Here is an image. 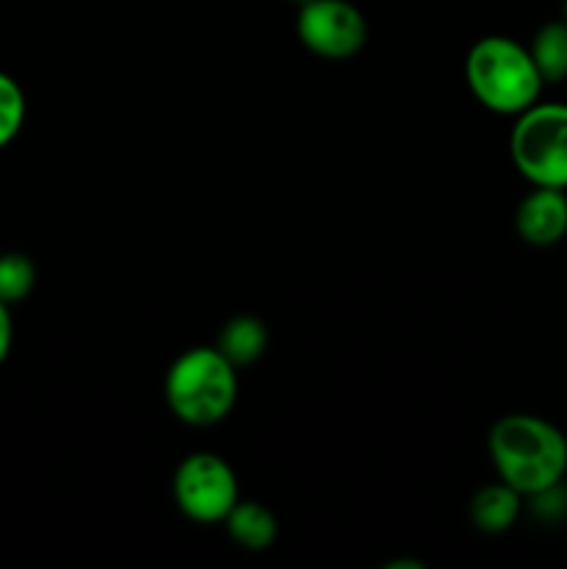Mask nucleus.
<instances>
[{
	"mask_svg": "<svg viewBox=\"0 0 567 569\" xmlns=\"http://www.w3.org/2000/svg\"><path fill=\"white\" fill-rule=\"evenodd\" d=\"M489 456L500 481L528 498L559 487L567 472L565 433L534 415L500 417L489 431Z\"/></svg>",
	"mask_w": 567,
	"mask_h": 569,
	"instance_id": "obj_1",
	"label": "nucleus"
},
{
	"mask_svg": "<svg viewBox=\"0 0 567 569\" xmlns=\"http://www.w3.org/2000/svg\"><path fill=\"white\" fill-rule=\"evenodd\" d=\"M467 83L478 103L498 114H523L537 103L543 76L531 50L509 37H484L467 53Z\"/></svg>",
	"mask_w": 567,
	"mask_h": 569,
	"instance_id": "obj_2",
	"label": "nucleus"
},
{
	"mask_svg": "<svg viewBox=\"0 0 567 569\" xmlns=\"http://www.w3.org/2000/svg\"><path fill=\"white\" fill-rule=\"evenodd\" d=\"M167 403L189 426H215L237 400V367L217 348H192L172 361L165 381Z\"/></svg>",
	"mask_w": 567,
	"mask_h": 569,
	"instance_id": "obj_3",
	"label": "nucleus"
},
{
	"mask_svg": "<svg viewBox=\"0 0 567 569\" xmlns=\"http://www.w3.org/2000/svg\"><path fill=\"white\" fill-rule=\"evenodd\" d=\"M511 161L534 187L567 189V106L534 103L511 131Z\"/></svg>",
	"mask_w": 567,
	"mask_h": 569,
	"instance_id": "obj_4",
	"label": "nucleus"
},
{
	"mask_svg": "<svg viewBox=\"0 0 567 569\" xmlns=\"http://www.w3.org/2000/svg\"><path fill=\"white\" fill-rule=\"evenodd\" d=\"M178 506L195 522L226 520L239 500L237 476L215 453H192L178 465L172 481Z\"/></svg>",
	"mask_w": 567,
	"mask_h": 569,
	"instance_id": "obj_5",
	"label": "nucleus"
},
{
	"mask_svg": "<svg viewBox=\"0 0 567 569\" xmlns=\"http://www.w3.org/2000/svg\"><path fill=\"white\" fill-rule=\"evenodd\" d=\"M298 37L322 59H350L367 39V22L348 0H306L298 14Z\"/></svg>",
	"mask_w": 567,
	"mask_h": 569,
	"instance_id": "obj_6",
	"label": "nucleus"
},
{
	"mask_svg": "<svg viewBox=\"0 0 567 569\" xmlns=\"http://www.w3.org/2000/svg\"><path fill=\"white\" fill-rule=\"evenodd\" d=\"M517 233L534 248H550L567 233V194L565 189L537 187L523 198L517 209Z\"/></svg>",
	"mask_w": 567,
	"mask_h": 569,
	"instance_id": "obj_7",
	"label": "nucleus"
},
{
	"mask_svg": "<svg viewBox=\"0 0 567 569\" xmlns=\"http://www.w3.org/2000/svg\"><path fill=\"white\" fill-rule=\"evenodd\" d=\"M520 498L523 495L504 481L484 487L470 503L472 526L484 533L509 531L515 526L517 515H520Z\"/></svg>",
	"mask_w": 567,
	"mask_h": 569,
	"instance_id": "obj_8",
	"label": "nucleus"
},
{
	"mask_svg": "<svg viewBox=\"0 0 567 569\" xmlns=\"http://www.w3.org/2000/svg\"><path fill=\"white\" fill-rule=\"evenodd\" d=\"M267 348V328L256 317H233L217 337V350L231 361L233 367L253 365Z\"/></svg>",
	"mask_w": 567,
	"mask_h": 569,
	"instance_id": "obj_9",
	"label": "nucleus"
},
{
	"mask_svg": "<svg viewBox=\"0 0 567 569\" xmlns=\"http://www.w3.org/2000/svg\"><path fill=\"white\" fill-rule=\"evenodd\" d=\"M226 522L233 542L248 550L270 548L272 539H276V517L270 515V509L256 503V500H245V503L237 500Z\"/></svg>",
	"mask_w": 567,
	"mask_h": 569,
	"instance_id": "obj_10",
	"label": "nucleus"
},
{
	"mask_svg": "<svg viewBox=\"0 0 567 569\" xmlns=\"http://www.w3.org/2000/svg\"><path fill=\"white\" fill-rule=\"evenodd\" d=\"M531 59L543 81H565L567 78V20L548 22L537 31L531 42Z\"/></svg>",
	"mask_w": 567,
	"mask_h": 569,
	"instance_id": "obj_11",
	"label": "nucleus"
},
{
	"mask_svg": "<svg viewBox=\"0 0 567 569\" xmlns=\"http://www.w3.org/2000/svg\"><path fill=\"white\" fill-rule=\"evenodd\" d=\"M37 281L33 261L22 253H3L0 256V300L3 303H20L28 298Z\"/></svg>",
	"mask_w": 567,
	"mask_h": 569,
	"instance_id": "obj_12",
	"label": "nucleus"
},
{
	"mask_svg": "<svg viewBox=\"0 0 567 569\" xmlns=\"http://www.w3.org/2000/svg\"><path fill=\"white\" fill-rule=\"evenodd\" d=\"M26 120V94L11 76L0 72V148L20 133Z\"/></svg>",
	"mask_w": 567,
	"mask_h": 569,
	"instance_id": "obj_13",
	"label": "nucleus"
},
{
	"mask_svg": "<svg viewBox=\"0 0 567 569\" xmlns=\"http://www.w3.org/2000/svg\"><path fill=\"white\" fill-rule=\"evenodd\" d=\"M11 350V315H9V303L0 300V365L6 361Z\"/></svg>",
	"mask_w": 567,
	"mask_h": 569,
	"instance_id": "obj_14",
	"label": "nucleus"
},
{
	"mask_svg": "<svg viewBox=\"0 0 567 569\" xmlns=\"http://www.w3.org/2000/svg\"><path fill=\"white\" fill-rule=\"evenodd\" d=\"M565 20H567V0H565Z\"/></svg>",
	"mask_w": 567,
	"mask_h": 569,
	"instance_id": "obj_15",
	"label": "nucleus"
},
{
	"mask_svg": "<svg viewBox=\"0 0 567 569\" xmlns=\"http://www.w3.org/2000/svg\"><path fill=\"white\" fill-rule=\"evenodd\" d=\"M306 3V0H300V6H304Z\"/></svg>",
	"mask_w": 567,
	"mask_h": 569,
	"instance_id": "obj_16",
	"label": "nucleus"
}]
</instances>
